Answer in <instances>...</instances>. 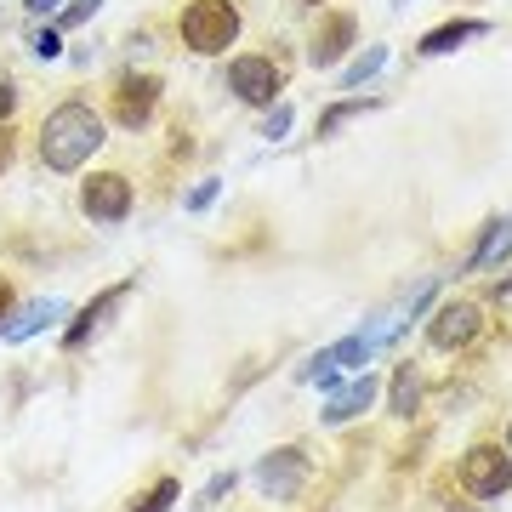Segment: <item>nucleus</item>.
<instances>
[{
  "mask_svg": "<svg viewBox=\"0 0 512 512\" xmlns=\"http://www.w3.org/2000/svg\"><path fill=\"white\" fill-rule=\"evenodd\" d=\"M103 143H109V137H103V114H97L92 103H80V97L57 103V109L40 120V165L57 171V177L80 171Z\"/></svg>",
  "mask_w": 512,
  "mask_h": 512,
  "instance_id": "1",
  "label": "nucleus"
},
{
  "mask_svg": "<svg viewBox=\"0 0 512 512\" xmlns=\"http://www.w3.org/2000/svg\"><path fill=\"white\" fill-rule=\"evenodd\" d=\"M177 35H183L188 52L217 57L239 40V6L234 0H188L183 18H177Z\"/></svg>",
  "mask_w": 512,
  "mask_h": 512,
  "instance_id": "2",
  "label": "nucleus"
},
{
  "mask_svg": "<svg viewBox=\"0 0 512 512\" xmlns=\"http://www.w3.org/2000/svg\"><path fill=\"white\" fill-rule=\"evenodd\" d=\"M308 473H313V461H308V450H296V444H279V450H268V456L251 467L256 490L268 495V501H296L302 484H308Z\"/></svg>",
  "mask_w": 512,
  "mask_h": 512,
  "instance_id": "3",
  "label": "nucleus"
},
{
  "mask_svg": "<svg viewBox=\"0 0 512 512\" xmlns=\"http://www.w3.org/2000/svg\"><path fill=\"white\" fill-rule=\"evenodd\" d=\"M461 490L478 495V501H501L512 490V456L501 444H473L467 456H461Z\"/></svg>",
  "mask_w": 512,
  "mask_h": 512,
  "instance_id": "4",
  "label": "nucleus"
},
{
  "mask_svg": "<svg viewBox=\"0 0 512 512\" xmlns=\"http://www.w3.org/2000/svg\"><path fill=\"white\" fill-rule=\"evenodd\" d=\"M478 330H484V308L467 302V296H456V302H439L433 308V319H427V348H439V353L473 348Z\"/></svg>",
  "mask_w": 512,
  "mask_h": 512,
  "instance_id": "5",
  "label": "nucleus"
},
{
  "mask_svg": "<svg viewBox=\"0 0 512 512\" xmlns=\"http://www.w3.org/2000/svg\"><path fill=\"white\" fill-rule=\"evenodd\" d=\"M279 86H285V74H279L274 57L245 52V57H234V63H228V92H234L239 103H251V109H274Z\"/></svg>",
  "mask_w": 512,
  "mask_h": 512,
  "instance_id": "6",
  "label": "nucleus"
},
{
  "mask_svg": "<svg viewBox=\"0 0 512 512\" xmlns=\"http://www.w3.org/2000/svg\"><path fill=\"white\" fill-rule=\"evenodd\" d=\"M80 211L92 222H126L131 217V183L120 171H92L80 183Z\"/></svg>",
  "mask_w": 512,
  "mask_h": 512,
  "instance_id": "7",
  "label": "nucleus"
},
{
  "mask_svg": "<svg viewBox=\"0 0 512 512\" xmlns=\"http://www.w3.org/2000/svg\"><path fill=\"white\" fill-rule=\"evenodd\" d=\"M353 40H359V18H353V12H325L319 29H313L308 63L313 69H336V63L353 52Z\"/></svg>",
  "mask_w": 512,
  "mask_h": 512,
  "instance_id": "8",
  "label": "nucleus"
},
{
  "mask_svg": "<svg viewBox=\"0 0 512 512\" xmlns=\"http://www.w3.org/2000/svg\"><path fill=\"white\" fill-rule=\"evenodd\" d=\"M154 103H160V80H154V74H126L120 92H114V120L126 131H137V126L154 120Z\"/></svg>",
  "mask_w": 512,
  "mask_h": 512,
  "instance_id": "9",
  "label": "nucleus"
},
{
  "mask_svg": "<svg viewBox=\"0 0 512 512\" xmlns=\"http://www.w3.org/2000/svg\"><path fill=\"white\" fill-rule=\"evenodd\" d=\"M131 291H137V279H120V285H109L103 296H92V302H86V308H80L69 325H63V348H69V353H74V348H86V342H92V330L103 325V313H114Z\"/></svg>",
  "mask_w": 512,
  "mask_h": 512,
  "instance_id": "10",
  "label": "nucleus"
},
{
  "mask_svg": "<svg viewBox=\"0 0 512 512\" xmlns=\"http://www.w3.org/2000/svg\"><path fill=\"white\" fill-rule=\"evenodd\" d=\"M376 393H382V382H376L370 370H359L353 382H342L336 393H330V404H325V416L319 421H325V427H348V421H359L370 404H376Z\"/></svg>",
  "mask_w": 512,
  "mask_h": 512,
  "instance_id": "11",
  "label": "nucleus"
},
{
  "mask_svg": "<svg viewBox=\"0 0 512 512\" xmlns=\"http://www.w3.org/2000/svg\"><path fill=\"white\" fill-rule=\"evenodd\" d=\"M57 319H69V302H63V296H40V302H29L18 319H6V325H0V342H6V348H18V342H29V336H40V330H52Z\"/></svg>",
  "mask_w": 512,
  "mask_h": 512,
  "instance_id": "12",
  "label": "nucleus"
},
{
  "mask_svg": "<svg viewBox=\"0 0 512 512\" xmlns=\"http://www.w3.org/2000/svg\"><path fill=\"white\" fill-rule=\"evenodd\" d=\"M501 262H512V222H490V228H484V239H478L473 251H467V262H461V274H490Z\"/></svg>",
  "mask_w": 512,
  "mask_h": 512,
  "instance_id": "13",
  "label": "nucleus"
},
{
  "mask_svg": "<svg viewBox=\"0 0 512 512\" xmlns=\"http://www.w3.org/2000/svg\"><path fill=\"white\" fill-rule=\"evenodd\" d=\"M478 35H490V23H478V18H456V23H444V29H433V35H421L416 52H421V57H444V52H456L461 40H478Z\"/></svg>",
  "mask_w": 512,
  "mask_h": 512,
  "instance_id": "14",
  "label": "nucleus"
},
{
  "mask_svg": "<svg viewBox=\"0 0 512 512\" xmlns=\"http://www.w3.org/2000/svg\"><path fill=\"white\" fill-rule=\"evenodd\" d=\"M382 69H387V46H365V52L342 69V80H336V86H342V92H353V86H365L370 74H382Z\"/></svg>",
  "mask_w": 512,
  "mask_h": 512,
  "instance_id": "15",
  "label": "nucleus"
},
{
  "mask_svg": "<svg viewBox=\"0 0 512 512\" xmlns=\"http://www.w3.org/2000/svg\"><path fill=\"white\" fill-rule=\"evenodd\" d=\"M416 404H421V376L416 365H399L393 370V416H416Z\"/></svg>",
  "mask_w": 512,
  "mask_h": 512,
  "instance_id": "16",
  "label": "nucleus"
},
{
  "mask_svg": "<svg viewBox=\"0 0 512 512\" xmlns=\"http://www.w3.org/2000/svg\"><path fill=\"white\" fill-rule=\"evenodd\" d=\"M376 109V97H348V103H330L325 114H319V137H336V126H348L353 114Z\"/></svg>",
  "mask_w": 512,
  "mask_h": 512,
  "instance_id": "17",
  "label": "nucleus"
},
{
  "mask_svg": "<svg viewBox=\"0 0 512 512\" xmlns=\"http://www.w3.org/2000/svg\"><path fill=\"white\" fill-rule=\"evenodd\" d=\"M177 495H183V484H177V478H160V484H154V490H148L131 512H171V501H177Z\"/></svg>",
  "mask_w": 512,
  "mask_h": 512,
  "instance_id": "18",
  "label": "nucleus"
},
{
  "mask_svg": "<svg viewBox=\"0 0 512 512\" xmlns=\"http://www.w3.org/2000/svg\"><path fill=\"white\" fill-rule=\"evenodd\" d=\"M97 6H103V0H69V6L57 12V35H63V29H80V23H92Z\"/></svg>",
  "mask_w": 512,
  "mask_h": 512,
  "instance_id": "19",
  "label": "nucleus"
},
{
  "mask_svg": "<svg viewBox=\"0 0 512 512\" xmlns=\"http://www.w3.org/2000/svg\"><path fill=\"white\" fill-rule=\"evenodd\" d=\"M291 103H274V109H268V120H262V137H268V143H279V137H285V131H291Z\"/></svg>",
  "mask_w": 512,
  "mask_h": 512,
  "instance_id": "20",
  "label": "nucleus"
},
{
  "mask_svg": "<svg viewBox=\"0 0 512 512\" xmlns=\"http://www.w3.org/2000/svg\"><path fill=\"white\" fill-rule=\"evenodd\" d=\"M29 52H35L40 63H57V57H63V35H57V29H40V35L29 40Z\"/></svg>",
  "mask_w": 512,
  "mask_h": 512,
  "instance_id": "21",
  "label": "nucleus"
},
{
  "mask_svg": "<svg viewBox=\"0 0 512 512\" xmlns=\"http://www.w3.org/2000/svg\"><path fill=\"white\" fill-rule=\"evenodd\" d=\"M217 194H222V183H217V177H205V183H194V188H188V211H211V200H217Z\"/></svg>",
  "mask_w": 512,
  "mask_h": 512,
  "instance_id": "22",
  "label": "nucleus"
},
{
  "mask_svg": "<svg viewBox=\"0 0 512 512\" xmlns=\"http://www.w3.org/2000/svg\"><path fill=\"white\" fill-rule=\"evenodd\" d=\"M234 484H239V473L228 467V473H217L211 484H205V495H200V507H217L222 495H234Z\"/></svg>",
  "mask_w": 512,
  "mask_h": 512,
  "instance_id": "23",
  "label": "nucleus"
},
{
  "mask_svg": "<svg viewBox=\"0 0 512 512\" xmlns=\"http://www.w3.org/2000/svg\"><path fill=\"white\" fill-rule=\"evenodd\" d=\"M12 109H18V86H12V80H0V126L12 120Z\"/></svg>",
  "mask_w": 512,
  "mask_h": 512,
  "instance_id": "24",
  "label": "nucleus"
},
{
  "mask_svg": "<svg viewBox=\"0 0 512 512\" xmlns=\"http://www.w3.org/2000/svg\"><path fill=\"white\" fill-rule=\"evenodd\" d=\"M23 12H29V18H57L63 0H23Z\"/></svg>",
  "mask_w": 512,
  "mask_h": 512,
  "instance_id": "25",
  "label": "nucleus"
},
{
  "mask_svg": "<svg viewBox=\"0 0 512 512\" xmlns=\"http://www.w3.org/2000/svg\"><path fill=\"white\" fill-rule=\"evenodd\" d=\"M490 302H501V308L512 302V274H507V279H495V285H490Z\"/></svg>",
  "mask_w": 512,
  "mask_h": 512,
  "instance_id": "26",
  "label": "nucleus"
},
{
  "mask_svg": "<svg viewBox=\"0 0 512 512\" xmlns=\"http://www.w3.org/2000/svg\"><path fill=\"white\" fill-rule=\"evenodd\" d=\"M6 165H12V131L0 126V171H6Z\"/></svg>",
  "mask_w": 512,
  "mask_h": 512,
  "instance_id": "27",
  "label": "nucleus"
},
{
  "mask_svg": "<svg viewBox=\"0 0 512 512\" xmlns=\"http://www.w3.org/2000/svg\"><path fill=\"white\" fill-rule=\"evenodd\" d=\"M6 313H12V285L0 279V319H6Z\"/></svg>",
  "mask_w": 512,
  "mask_h": 512,
  "instance_id": "28",
  "label": "nucleus"
},
{
  "mask_svg": "<svg viewBox=\"0 0 512 512\" xmlns=\"http://www.w3.org/2000/svg\"><path fill=\"white\" fill-rule=\"evenodd\" d=\"M507 456H512V427H507Z\"/></svg>",
  "mask_w": 512,
  "mask_h": 512,
  "instance_id": "29",
  "label": "nucleus"
},
{
  "mask_svg": "<svg viewBox=\"0 0 512 512\" xmlns=\"http://www.w3.org/2000/svg\"><path fill=\"white\" fill-rule=\"evenodd\" d=\"M308 6H319V0H308Z\"/></svg>",
  "mask_w": 512,
  "mask_h": 512,
  "instance_id": "30",
  "label": "nucleus"
}]
</instances>
